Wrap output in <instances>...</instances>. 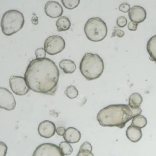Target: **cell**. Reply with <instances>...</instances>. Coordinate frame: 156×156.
Segmentation results:
<instances>
[{
    "label": "cell",
    "instance_id": "1",
    "mask_svg": "<svg viewBox=\"0 0 156 156\" xmlns=\"http://www.w3.org/2000/svg\"><path fill=\"white\" fill-rule=\"evenodd\" d=\"M59 76V71L55 63L47 58L32 60L24 75L30 90L52 95L57 90Z\"/></svg>",
    "mask_w": 156,
    "mask_h": 156
},
{
    "label": "cell",
    "instance_id": "2",
    "mask_svg": "<svg viewBox=\"0 0 156 156\" xmlns=\"http://www.w3.org/2000/svg\"><path fill=\"white\" fill-rule=\"evenodd\" d=\"M139 107L133 109L128 105L112 104L100 110L97 116V120L101 126L117 127L122 129L126 124L142 112Z\"/></svg>",
    "mask_w": 156,
    "mask_h": 156
},
{
    "label": "cell",
    "instance_id": "3",
    "mask_svg": "<svg viewBox=\"0 0 156 156\" xmlns=\"http://www.w3.org/2000/svg\"><path fill=\"white\" fill-rule=\"evenodd\" d=\"M104 68L102 58L98 54L90 52L85 54L79 66L81 74L88 81L99 77L103 73Z\"/></svg>",
    "mask_w": 156,
    "mask_h": 156
},
{
    "label": "cell",
    "instance_id": "4",
    "mask_svg": "<svg viewBox=\"0 0 156 156\" xmlns=\"http://www.w3.org/2000/svg\"><path fill=\"white\" fill-rule=\"evenodd\" d=\"M23 14L20 11L11 9L3 14L1 26L3 33L6 36H11L16 33L23 27L24 23Z\"/></svg>",
    "mask_w": 156,
    "mask_h": 156
},
{
    "label": "cell",
    "instance_id": "5",
    "mask_svg": "<svg viewBox=\"0 0 156 156\" xmlns=\"http://www.w3.org/2000/svg\"><path fill=\"white\" fill-rule=\"evenodd\" d=\"M84 30L87 38L93 42L103 40L108 33L106 23L98 17H92L89 19L85 25Z\"/></svg>",
    "mask_w": 156,
    "mask_h": 156
},
{
    "label": "cell",
    "instance_id": "6",
    "mask_svg": "<svg viewBox=\"0 0 156 156\" xmlns=\"http://www.w3.org/2000/svg\"><path fill=\"white\" fill-rule=\"evenodd\" d=\"M65 47V40L58 35L48 37L44 43V48L46 52L50 55H55L61 52Z\"/></svg>",
    "mask_w": 156,
    "mask_h": 156
},
{
    "label": "cell",
    "instance_id": "7",
    "mask_svg": "<svg viewBox=\"0 0 156 156\" xmlns=\"http://www.w3.org/2000/svg\"><path fill=\"white\" fill-rule=\"evenodd\" d=\"M32 156H64L58 146L51 143H44L39 145Z\"/></svg>",
    "mask_w": 156,
    "mask_h": 156
},
{
    "label": "cell",
    "instance_id": "8",
    "mask_svg": "<svg viewBox=\"0 0 156 156\" xmlns=\"http://www.w3.org/2000/svg\"><path fill=\"white\" fill-rule=\"evenodd\" d=\"M10 88L16 94L22 96L26 94L30 90L24 77L17 76H11L9 80Z\"/></svg>",
    "mask_w": 156,
    "mask_h": 156
},
{
    "label": "cell",
    "instance_id": "9",
    "mask_svg": "<svg viewBox=\"0 0 156 156\" xmlns=\"http://www.w3.org/2000/svg\"><path fill=\"white\" fill-rule=\"evenodd\" d=\"M16 103L15 98L8 89L3 87H0V107L7 111L14 109Z\"/></svg>",
    "mask_w": 156,
    "mask_h": 156
},
{
    "label": "cell",
    "instance_id": "10",
    "mask_svg": "<svg viewBox=\"0 0 156 156\" xmlns=\"http://www.w3.org/2000/svg\"><path fill=\"white\" fill-rule=\"evenodd\" d=\"M38 132L43 137L49 138L55 134L56 126L52 121L45 120L40 122L38 127Z\"/></svg>",
    "mask_w": 156,
    "mask_h": 156
},
{
    "label": "cell",
    "instance_id": "11",
    "mask_svg": "<svg viewBox=\"0 0 156 156\" xmlns=\"http://www.w3.org/2000/svg\"><path fill=\"white\" fill-rule=\"evenodd\" d=\"M44 10L46 15L53 18L60 16L63 12L61 5L58 2L53 1H50L46 2Z\"/></svg>",
    "mask_w": 156,
    "mask_h": 156
},
{
    "label": "cell",
    "instance_id": "12",
    "mask_svg": "<svg viewBox=\"0 0 156 156\" xmlns=\"http://www.w3.org/2000/svg\"><path fill=\"white\" fill-rule=\"evenodd\" d=\"M128 16L130 20L136 23H141L146 19L147 13L145 9L139 5H135L129 10Z\"/></svg>",
    "mask_w": 156,
    "mask_h": 156
},
{
    "label": "cell",
    "instance_id": "13",
    "mask_svg": "<svg viewBox=\"0 0 156 156\" xmlns=\"http://www.w3.org/2000/svg\"><path fill=\"white\" fill-rule=\"evenodd\" d=\"M63 137L66 141L69 143H76L80 139L81 134L80 131L76 128L70 127L66 129Z\"/></svg>",
    "mask_w": 156,
    "mask_h": 156
},
{
    "label": "cell",
    "instance_id": "14",
    "mask_svg": "<svg viewBox=\"0 0 156 156\" xmlns=\"http://www.w3.org/2000/svg\"><path fill=\"white\" fill-rule=\"evenodd\" d=\"M126 133L128 139L133 143L139 141L142 136L141 129L133 126L131 124L127 127Z\"/></svg>",
    "mask_w": 156,
    "mask_h": 156
},
{
    "label": "cell",
    "instance_id": "15",
    "mask_svg": "<svg viewBox=\"0 0 156 156\" xmlns=\"http://www.w3.org/2000/svg\"><path fill=\"white\" fill-rule=\"evenodd\" d=\"M59 66L66 74H72L76 69V66L75 62L69 59H62L59 62Z\"/></svg>",
    "mask_w": 156,
    "mask_h": 156
},
{
    "label": "cell",
    "instance_id": "16",
    "mask_svg": "<svg viewBox=\"0 0 156 156\" xmlns=\"http://www.w3.org/2000/svg\"><path fill=\"white\" fill-rule=\"evenodd\" d=\"M146 49L150 56V59L156 62V34L148 40Z\"/></svg>",
    "mask_w": 156,
    "mask_h": 156
},
{
    "label": "cell",
    "instance_id": "17",
    "mask_svg": "<svg viewBox=\"0 0 156 156\" xmlns=\"http://www.w3.org/2000/svg\"><path fill=\"white\" fill-rule=\"evenodd\" d=\"M55 25L58 31H65L70 28L71 22L66 16H61L57 19Z\"/></svg>",
    "mask_w": 156,
    "mask_h": 156
},
{
    "label": "cell",
    "instance_id": "18",
    "mask_svg": "<svg viewBox=\"0 0 156 156\" xmlns=\"http://www.w3.org/2000/svg\"><path fill=\"white\" fill-rule=\"evenodd\" d=\"M143 102V98L138 93L132 94L129 98V105L131 108L135 109L140 107Z\"/></svg>",
    "mask_w": 156,
    "mask_h": 156
},
{
    "label": "cell",
    "instance_id": "19",
    "mask_svg": "<svg viewBox=\"0 0 156 156\" xmlns=\"http://www.w3.org/2000/svg\"><path fill=\"white\" fill-rule=\"evenodd\" d=\"M147 124V121L146 118L142 115H139L133 117L131 125L141 129L145 127Z\"/></svg>",
    "mask_w": 156,
    "mask_h": 156
},
{
    "label": "cell",
    "instance_id": "20",
    "mask_svg": "<svg viewBox=\"0 0 156 156\" xmlns=\"http://www.w3.org/2000/svg\"><path fill=\"white\" fill-rule=\"evenodd\" d=\"M59 147L63 154L66 155L71 154L73 151L71 145L66 141L61 142L59 144Z\"/></svg>",
    "mask_w": 156,
    "mask_h": 156
},
{
    "label": "cell",
    "instance_id": "21",
    "mask_svg": "<svg viewBox=\"0 0 156 156\" xmlns=\"http://www.w3.org/2000/svg\"><path fill=\"white\" fill-rule=\"evenodd\" d=\"M64 93L70 99L76 98L79 94L78 91L76 88L72 85H70L67 87Z\"/></svg>",
    "mask_w": 156,
    "mask_h": 156
},
{
    "label": "cell",
    "instance_id": "22",
    "mask_svg": "<svg viewBox=\"0 0 156 156\" xmlns=\"http://www.w3.org/2000/svg\"><path fill=\"white\" fill-rule=\"evenodd\" d=\"M63 6L69 9H72L76 7L80 3L79 0H62Z\"/></svg>",
    "mask_w": 156,
    "mask_h": 156
},
{
    "label": "cell",
    "instance_id": "23",
    "mask_svg": "<svg viewBox=\"0 0 156 156\" xmlns=\"http://www.w3.org/2000/svg\"><path fill=\"white\" fill-rule=\"evenodd\" d=\"M36 59H42L45 58L46 51L43 48H39L37 49L35 51Z\"/></svg>",
    "mask_w": 156,
    "mask_h": 156
},
{
    "label": "cell",
    "instance_id": "24",
    "mask_svg": "<svg viewBox=\"0 0 156 156\" xmlns=\"http://www.w3.org/2000/svg\"><path fill=\"white\" fill-rule=\"evenodd\" d=\"M127 20L126 18L124 16L119 17L116 20L117 25L119 27H123L127 24Z\"/></svg>",
    "mask_w": 156,
    "mask_h": 156
},
{
    "label": "cell",
    "instance_id": "25",
    "mask_svg": "<svg viewBox=\"0 0 156 156\" xmlns=\"http://www.w3.org/2000/svg\"><path fill=\"white\" fill-rule=\"evenodd\" d=\"M116 26H115L114 27L111 37H115V36L119 37H122L125 34L124 32L121 30L116 29Z\"/></svg>",
    "mask_w": 156,
    "mask_h": 156
},
{
    "label": "cell",
    "instance_id": "26",
    "mask_svg": "<svg viewBox=\"0 0 156 156\" xmlns=\"http://www.w3.org/2000/svg\"><path fill=\"white\" fill-rule=\"evenodd\" d=\"M130 9V5L126 2H123L121 3L119 7V10L124 13L128 12L129 11Z\"/></svg>",
    "mask_w": 156,
    "mask_h": 156
},
{
    "label": "cell",
    "instance_id": "27",
    "mask_svg": "<svg viewBox=\"0 0 156 156\" xmlns=\"http://www.w3.org/2000/svg\"><path fill=\"white\" fill-rule=\"evenodd\" d=\"M92 147L91 144L87 141L84 142L81 145L80 150H88L92 151Z\"/></svg>",
    "mask_w": 156,
    "mask_h": 156
},
{
    "label": "cell",
    "instance_id": "28",
    "mask_svg": "<svg viewBox=\"0 0 156 156\" xmlns=\"http://www.w3.org/2000/svg\"><path fill=\"white\" fill-rule=\"evenodd\" d=\"M7 147L4 143L0 142V156H5L7 150Z\"/></svg>",
    "mask_w": 156,
    "mask_h": 156
},
{
    "label": "cell",
    "instance_id": "29",
    "mask_svg": "<svg viewBox=\"0 0 156 156\" xmlns=\"http://www.w3.org/2000/svg\"><path fill=\"white\" fill-rule=\"evenodd\" d=\"M76 156H94V155L89 151L79 150Z\"/></svg>",
    "mask_w": 156,
    "mask_h": 156
},
{
    "label": "cell",
    "instance_id": "30",
    "mask_svg": "<svg viewBox=\"0 0 156 156\" xmlns=\"http://www.w3.org/2000/svg\"><path fill=\"white\" fill-rule=\"evenodd\" d=\"M138 25L137 23L130 21L128 23L127 27L130 30L135 31L137 30Z\"/></svg>",
    "mask_w": 156,
    "mask_h": 156
},
{
    "label": "cell",
    "instance_id": "31",
    "mask_svg": "<svg viewBox=\"0 0 156 156\" xmlns=\"http://www.w3.org/2000/svg\"><path fill=\"white\" fill-rule=\"evenodd\" d=\"M66 129L62 126H59L56 129V132L58 135L60 136H63L65 131Z\"/></svg>",
    "mask_w": 156,
    "mask_h": 156
},
{
    "label": "cell",
    "instance_id": "32",
    "mask_svg": "<svg viewBox=\"0 0 156 156\" xmlns=\"http://www.w3.org/2000/svg\"><path fill=\"white\" fill-rule=\"evenodd\" d=\"M31 20L32 23L34 25H37L38 23V18L34 13H33V16Z\"/></svg>",
    "mask_w": 156,
    "mask_h": 156
}]
</instances>
